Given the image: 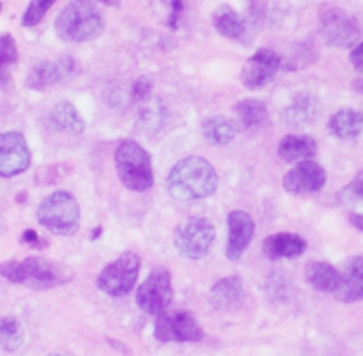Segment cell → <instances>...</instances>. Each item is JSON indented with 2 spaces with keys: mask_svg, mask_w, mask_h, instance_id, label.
I'll return each instance as SVG.
<instances>
[{
  "mask_svg": "<svg viewBox=\"0 0 363 356\" xmlns=\"http://www.w3.org/2000/svg\"><path fill=\"white\" fill-rule=\"evenodd\" d=\"M215 240L216 230L213 223L208 218H199V216L177 223L174 230V245L179 255L194 261L206 257L211 252Z\"/></svg>",
  "mask_w": 363,
  "mask_h": 356,
  "instance_id": "6",
  "label": "cell"
},
{
  "mask_svg": "<svg viewBox=\"0 0 363 356\" xmlns=\"http://www.w3.org/2000/svg\"><path fill=\"white\" fill-rule=\"evenodd\" d=\"M30 167V149L18 131L0 133V177H14Z\"/></svg>",
  "mask_w": 363,
  "mask_h": 356,
  "instance_id": "12",
  "label": "cell"
},
{
  "mask_svg": "<svg viewBox=\"0 0 363 356\" xmlns=\"http://www.w3.org/2000/svg\"><path fill=\"white\" fill-rule=\"evenodd\" d=\"M240 124L223 116H213L202 123V135L213 145H227L236 138Z\"/></svg>",
  "mask_w": 363,
  "mask_h": 356,
  "instance_id": "25",
  "label": "cell"
},
{
  "mask_svg": "<svg viewBox=\"0 0 363 356\" xmlns=\"http://www.w3.org/2000/svg\"><path fill=\"white\" fill-rule=\"evenodd\" d=\"M0 9H2V4H0Z\"/></svg>",
  "mask_w": 363,
  "mask_h": 356,
  "instance_id": "42",
  "label": "cell"
},
{
  "mask_svg": "<svg viewBox=\"0 0 363 356\" xmlns=\"http://www.w3.org/2000/svg\"><path fill=\"white\" fill-rule=\"evenodd\" d=\"M342 195L347 202L363 204V172H358L357 176L351 179V183L344 188Z\"/></svg>",
  "mask_w": 363,
  "mask_h": 356,
  "instance_id": "31",
  "label": "cell"
},
{
  "mask_svg": "<svg viewBox=\"0 0 363 356\" xmlns=\"http://www.w3.org/2000/svg\"><path fill=\"white\" fill-rule=\"evenodd\" d=\"M167 7H169V16H167V25L172 30L179 28L181 16L184 11V0H167Z\"/></svg>",
  "mask_w": 363,
  "mask_h": 356,
  "instance_id": "33",
  "label": "cell"
},
{
  "mask_svg": "<svg viewBox=\"0 0 363 356\" xmlns=\"http://www.w3.org/2000/svg\"><path fill=\"white\" fill-rule=\"evenodd\" d=\"M96 2H101V4H105V6H112V7L121 6V0H96Z\"/></svg>",
  "mask_w": 363,
  "mask_h": 356,
  "instance_id": "39",
  "label": "cell"
},
{
  "mask_svg": "<svg viewBox=\"0 0 363 356\" xmlns=\"http://www.w3.org/2000/svg\"><path fill=\"white\" fill-rule=\"evenodd\" d=\"M140 272V257L135 252H124L113 261L105 266L98 277V287L108 296H124L131 293Z\"/></svg>",
  "mask_w": 363,
  "mask_h": 356,
  "instance_id": "7",
  "label": "cell"
},
{
  "mask_svg": "<svg viewBox=\"0 0 363 356\" xmlns=\"http://www.w3.org/2000/svg\"><path fill=\"white\" fill-rule=\"evenodd\" d=\"M350 222L353 223V227H357L358 230H362V233H363V215H358V213H353V215L350 216Z\"/></svg>",
  "mask_w": 363,
  "mask_h": 356,
  "instance_id": "37",
  "label": "cell"
},
{
  "mask_svg": "<svg viewBox=\"0 0 363 356\" xmlns=\"http://www.w3.org/2000/svg\"><path fill=\"white\" fill-rule=\"evenodd\" d=\"M38 220L57 236H71L80 227V206L69 191H53L39 204Z\"/></svg>",
  "mask_w": 363,
  "mask_h": 356,
  "instance_id": "5",
  "label": "cell"
},
{
  "mask_svg": "<svg viewBox=\"0 0 363 356\" xmlns=\"http://www.w3.org/2000/svg\"><path fill=\"white\" fill-rule=\"evenodd\" d=\"M340 284L335 289V298L344 304L363 300V255H354L344 265Z\"/></svg>",
  "mask_w": 363,
  "mask_h": 356,
  "instance_id": "17",
  "label": "cell"
},
{
  "mask_svg": "<svg viewBox=\"0 0 363 356\" xmlns=\"http://www.w3.org/2000/svg\"><path fill=\"white\" fill-rule=\"evenodd\" d=\"M53 4H55V0H30L27 11L23 13V18H21V25L23 27H34V25H38L45 18V14L48 13V9Z\"/></svg>",
  "mask_w": 363,
  "mask_h": 356,
  "instance_id": "30",
  "label": "cell"
},
{
  "mask_svg": "<svg viewBox=\"0 0 363 356\" xmlns=\"http://www.w3.org/2000/svg\"><path fill=\"white\" fill-rule=\"evenodd\" d=\"M353 89L357 92H360V94H363V78H358V80L353 82Z\"/></svg>",
  "mask_w": 363,
  "mask_h": 356,
  "instance_id": "38",
  "label": "cell"
},
{
  "mask_svg": "<svg viewBox=\"0 0 363 356\" xmlns=\"http://www.w3.org/2000/svg\"><path fill=\"white\" fill-rule=\"evenodd\" d=\"M218 187L216 170L201 156H188L172 167L167 177V190L176 201L194 202L215 194Z\"/></svg>",
  "mask_w": 363,
  "mask_h": 356,
  "instance_id": "1",
  "label": "cell"
},
{
  "mask_svg": "<svg viewBox=\"0 0 363 356\" xmlns=\"http://www.w3.org/2000/svg\"><path fill=\"white\" fill-rule=\"evenodd\" d=\"M152 92V82L149 77H140L135 80L133 87H131V98L133 101H145Z\"/></svg>",
  "mask_w": 363,
  "mask_h": 356,
  "instance_id": "32",
  "label": "cell"
},
{
  "mask_svg": "<svg viewBox=\"0 0 363 356\" xmlns=\"http://www.w3.org/2000/svg\"><path fill=\"white\" fill-rule=\"evenodd\" d=\"M116 169L121 183L131 191H147L155 183L151 156L135 140H123L116 149Z\"/></svg>",
  "mask_w": 363,
  "mask_h": 356,
  "instance_id": "4",
  "label": "cell"
},
{
  "mask_svg": "<svg viewBox=\"0 0 363 356\" xmlns=\"http://www.w3.org/2000/svg\"><path fill=\"white\" fill-rule=\"evenodd\" d=\"M318 155V144L314 138L305 135H287L279 144V156L287 163L307 162Z\"/></svg>",
  "mask_w": 363,
  "mask_h": 356,
  "instance_id": "21",
  "label": "cell"
},
{
  "mask_svg": "<svg viewBox=\"0 0 363 356\" xmlns=\"http://www.w3.org/2000/svg\"><path fill=\"white\" fill-rule=\"evenodd\" d=\"M280 67H282V57L273 50L262 48L247 60L241 71V82L250 91H259L275 78Z\"/></svg>",
  "mask_w": 363,
  "mask_h": 356,
  "instance_id": "11",
  "label": "cell"
},
{
  "mask_svg": "<svg viewBox=\"0 0 363 356\" xmlns=\"http://www.w3.org/2000/svg\"><path fill=\"white\" fill-rule=\"evenodd\" d=\"M99 234H101V227H96L94 233H92V236H91V240H96V238H98Z\"/></svg>",
  "mask_w": 363,
  "mask_h": 356,
  "instance_id": "40",
  "label": "cell"
},
{
  "mask_svg": "<svg viewBox=\"0 0 363 356\" xmlns=\"http://www.w3.org/2000/svg\"><path fill=\"white\" fill-rule=\"evenodd\" d=\"M50 356H60V355H50Z\"/></svg>",
  "mask_w": 363,
  "mask_h": 356,
  "instance_id": "41",
  "label": "cell"
},
{
  "mask_svg": "<svg viewBox=\"0 0 363 356\" xmlns=\"http://www.w3.org/2000/svg\"><path fill=\"white\" fill-rule=\"evenodd\" d=\"M245 298H247V291L240 277H227V279L218 280L209 291V304L216 311H236L243 305Z\"/></svg>",
  "mask_w": 363,
  "mask_h": 356,
  "instance_id": "16",
  "label": "cell"
},
{
  "mask_svg": "<svg viewBox=\"0 0 363 356\" xmlns=\"http://www.w3.org/2000/svg\"><path fill=\"white\" fill-rule=\"evenodd\" d=\"M155 337L160 343H201L204 330L190 311H165L156 318Z\"/></svg>",
  "mask_w": 363,
  "mask_h": 356,
  "instance_id": "8",
  "label": "cell"
},
{
  "mask_svg": "<svg viewBox=\"0 0 363 356\" xmlns=\"http://www.w3.org/2000/svg\"><path fill=\"white\" fill-rule=\"evenodd\" d=\"M262 252L268 259H294L307 252V241L293 233L272 234L262 243Z\"/></svg>",
  "mask_w": 363,
  "mask_h": 356,
  "instance_id": "18",
  "label": "cell"
},
{
  "mask_svg": "<svg viewBox=\"0 0 363 356\" xmlns=\"http://www.w3.org/2000/svg\"><path fill=\"white\" fill-rule=\"evenodd\" d=\"M21 243L28 245V247L32 248H38V250H43V248L48 247L46 240H43L34 229H27L23 234H21Z\"/></svg>",
  "mask_w": 363,
  "mask_h": 356,
  "instance_id": "34",
  "label": "cell"
},
{
  "mask_svg": "<svg viewBox=\"0 0 363 356\" xmlns=\"http://www.w3.org/2000/svg\"><path fill=\"white\" fill-rule=\"evenodd\" d=\"M0 275L13 284H21L35 291L53 289L73 279V272L59 262L43 257H27L23 261L0 262Z\"/></svg>",
  "mask_w": 363,
  "mask_h": 356,
  "instance_id": "2",
  "label": "cell"
},
{
  "mask_svg": "<svg viewBox=\"0 0 363 356\" xmlns=\"http://www.w3.org/2000/svg\"><path fill=\"white\" fill-rule=\"evenodd\" d=\"M268 0H250V13L252 18L255 20H262L266 14V7H268Z\"/></svg>",
  "mask_w": 363,
  "mask_h": 356,
  "instance_id": "36",
  "label": "cell"
},
{
  "mask_svg": "<svg viewBox=\"0 0 363 356\" xmlns=\"http://www.w3.org/2000/svg\"><path fill=\"white\" fill-rule=\"evenodd\" d=\"M50 124L57 131L69 135H80L85 130V121L69 101H60L59 105L53 106L50 112Z\"/></svg>",
  "mask_w": 363,
  "mask_h": 356,
  "instance_id": "26",
  "label": "cell"
},
{
  "mask_svg": "<svg viewBox=\"0 0 363 356\" xmlns=\"http://www.w3.org/2000/svg\"><path fill=\"white\" fill-rule=\"evenodd\" d=\"M25 332L16 318H0V347L6 351H16L23 346Z\"/></svg>",
  "mask_w": 363,
  "mask_h": 356,
  "instance_id": "28",
  "label": "cell"
},
{
  "mask_svg": "<svg viewBox=\"0 0 363 356\" xmlns=\"http://www.w3.org/2000/svg\"><path fill=\"white\" fill-rule=\"evenodd\" d=\"M321 113V103L318 98L311 94H298L293 99L289 106L284 112L286 123L291 126H307V124L314 123Z\"/></svg>",
  "mask_w": 363,
  "mask_h": 356,
  "instance_id": "20",
  "label": "cell"
},
{
  "mask_svg": "<svg viewBox=\"0 0 363 356\" xmlns=\"http://www.w3.org/2000/svg\"><path fill=\"white\" fill-rule=\"evenodd\" d=\"M328 130L340 140H353L363 133V113L360 110L344 109L330 117Z\"/></svg>",
  "mask_w": 363,
  "mask_h": 356,
  "instance_id": "19",
  "label": "cell"
},
{
  "mask_svg": "<svg viewBox=\"0 0 363 356\" xmlns=\"http://www.w3.org/2000/svg\"><path fill=\"white\" fill-rule=\"evenodd\" d=\"M103 28V11L91 0H71L55 20L57 35L67 43L92 41L101 35Z\"/></svg>",
  "mask_w": 363,
  "mask_h": 356,
  "instance_id": "3",
  "label": "cell"
},
{
  "mask_svg": "<svg viewBox=\"0 0 363 356\" xmlns=\"http://www.w3.org/2000/svg\"><path fill=\"white\" fill-rule=\"evenodd\" d=\"M319 32L330 46L347 48V46L357 45L362 28L353 14L339 7H332L319 18Z\"/></svg>",
  "mask_w": 363,
  "mask_h": 356,
  "instance_id": "10",
  "label": "cell"
},
{
  "mask_svg": "<svg viewBox=\"0 0 363 356\" xmlns=\"http://www.w3.org/2000/svg\"><path fill=\"white\" fill-rule=\"evenodd\" d=\"M78 74V64L73 57H62L59 60H43L35 64L27 77V87L34 91H45L60 82L71 80Z\"/></svg>",
  "mask_w": 363,
  "mask_h": 356,
  "instance_id": "13",
  "label": "cell"
},
{
  "mask_svg": "<svg viewBox=\"0 0 363 356\" xmlns=\"http://www.w3.org/2000/svg\"><path fill=\"white\" fill-rule=\"evenodd\" d=\"M18 62L16 41L11 34H0V89L9 91L13 87V67Z\"/></svg>",
  "mask_w": 363,
  "mask_h": 356,
  "instance_id": "27",
  "label": "cell"
},
{
  "mask_svg": "<svg viewBox=\"0 0 363 356\" xmlns=\"http://www.w3.org/2000/svg\"><path fill=\"white\" fill-rule=\"evenodd\" d=\"M172 275L169 269L156 268L145 277L137 291V305L149 316H160L172 301Z\"/></svg>",
  "mask_w": 363,
  "mask_h": 356,
  "instance_id": "9",
  "label": "cell"
},
{
  "mask_svg": "<svg viewBox=\"0 0 363 356\" xmlns=\"http://www.w3.org/2000/svg\"><path fill=\"white\" fill-rule=\"evenodd\" d=\"M350 60L358 73H363V41L358 43V45L351 50Z\"/></svg>",
  "mask_w": 363,
  "mask_h": 356,
  "instance_id": "35",
  "label": "cell"
},
{
  "mask_svg": "<svg viewBox=\"0 0 363 356\" xmlns=\"http://www.w3.org/2000/svg\"><path fill=\"white\" fill-rule=\"evenodd\" d=\"M305 279H307V282L315 291H321V293H335L342 277H340V272L335 266L323 261H312L305 268Z\"/></svg>",
  "mask_w": 363,
  "mask_h": 356,
  "instance_id": "22",
  "label": "cell"
},
{
  "mask_svg": "<svg viewBox=\"0 0 363 356\" xmlns=\"http://www.w3.org/2000/svg\"><path fill=\"white\" fill-rule=\"evenodd\" d=\"M234 112H236L238 124H240L243 130H259V128L264 126L269 119L268 106H266V103L262 101V99H241V101L234 106Z\"/></svg>",
  "mask_w": 363,
  "mask_h": 356,
  "instance_id": "24",
  "label": "cell"
},
{
  "mask_svg": "<svg viewBox=\"0 0 363 356\" xmlns=\"http://www.w3.org/2000/svg\"><path fill=\"white\" fill-rule=\"evenodd\" d=\"M227 226H229V241H227L225 255L229 261H238L254 240V218L243 209H234L227 216Z\"/></svg>",
  "mask_w": 363,
  "mask_h": 356,
  "instance_id": "15",
  "label": "cell"
},
{
  "mask_svg": "<svg viewBox=\"0 0 363 356\" xmlns=\"http://www.w3.org/2000/svg\"><path fill=\"white\" fill-rule=\"evenodd\" d=\"M326 184V170L314 160L300 162L284 177V188L293 195H308L323 190Z\"/></svg>",
  "mask_w": 363,
  "mask_h": 356,
  "instance_id": "14",
  "label": "cell"
},
{
  "mask_svg": "<svg viewBox=\"0 0 363 356\" xmlns=\"http://www.w3.org/2000/svg\"><path fill=\"white\" fill-rule=\"evenodd\" d=\"M213 27L220 35L227 39H243L247 34V21L229 6V4H222L218 9L213 13Z\"/></svg>",
  "mask_w": 363,
  "mask_h": 356,
  "instance_id": "23",
  "label": "cell"
},
{
  "mask_svg": "<svg viewBox=\"0 0 363 356\" xmlns=\"http://www.w3.org/2000/svg\"><path fill=\"white\" fill-rule=\"evenodd\" d=\"M315 57H318V52L314 50V46L307 45V43H294L286 59H282V67L286 71L301 69L314 62Z\"/></svg>",
  "mask_w": 363,
  "mask_h": 356,
  "instance_id": "29",
  "label": "cell"
}]
</instances>
